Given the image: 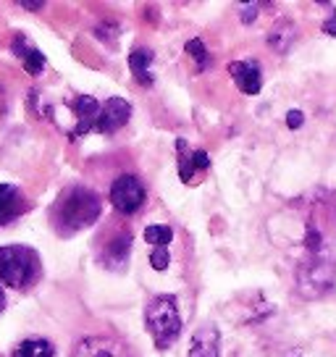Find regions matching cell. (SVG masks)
Segmentation results:
<instances>
[{
	"label": "cell",
	"instance_id": "12",
	"mask_svg": "<svg viewBox=\"0 0 336 357\" xmlns=\"http://www.w3.org/2000/svg\"><path fill=\"white\" fill-rule=\"evenodd\" d=\"M150 63H153V53L147 47H135L129 56V68L135 74L137 82H142L145 87L153 84V74H150Z\"/></svg>",
	"mask_w": 336,
	"mask_h": 357
},
{
	"label": "cell",
	"instance_id": "24",
	"mask_svg": "<svg viewBox=\"0 0 336 357\" xmlns=\"http://www.w3.org/2000/svg\"><path fill=\"white\" fill-rule=\"evenodd\" d=\"M6 307V294H3V289H0V310Z\"/></svg>",
	"mask_w": 336,
	"mask_h": 357
},
{
	"label": "cell",
	"instance_id": "6",
	"mask_svg": "<svg viewBox=\"0 0 336 357\" xmlns=\"http://www.w3.org/2000/svg\"><path fill=\"white\" fill-rule=\"evenodd\" d=\"M334 284V268L326 263H315L300 271V291L307 297H318L321 291H326Z\"/></svg>",
	"mask_w": 336,
	"mask_h": 357
},
{
	"label": "cell",
	"instance_id": "15",
	"mask_svg": "<svg viewBox=\"0 0 336 357\" xmlns=\"http://www.w3.org/2000/svg\"><path fill=\"white\" fill-rule=\"evenodd\" d=\"M176 150H179V176L181 181H192V176H194V163H192V153L187 150V142L184 139H179L176 142Z\"/></svg>",
	"mask_w": 336,
	"mask_h": 357
},
{
	"label": "cell",
	"instance_id": "20",
	"mask_svg": "<svg viewBox=\"0 0 336 357\" xmlns=\"http://www.w3.org/2000/svg\"><path fill=\"white\" fill-rule=\"evenodd\" d=\"M192 163H194V168H208L211 166L208 153H205V150H194V153H192Z\"/></svg>",
	"mask_w": 336,
	"mask_h": 357
},
{
	"label": "cell",
	"instance_id": "4",
	"mask_svg": "<svg viewBox=\"0 0 336 357\" xmlns=\"http://www.w3.org/2000/svg\"><path fill=\"white\" fill-rule=\"evenodd\" d=\"M111 202L113 208L123 215H132L142 208L145 202V187L137 176H119L111 187Z\"/></svg>",
	"mask_w": 336,
	"mask_h": 357
},
{
	"label": "cell",
	"instance_id": "13",
	"mask_svg": "<svg viewBox=\"0 0 336 357\" xmlns=\"http://www.w3.org/2000/svg\"><path fill=\"white\" fill-rule=\"evenodd\" d=\"M13 357H56V349L45 339H26L13 349Z\"/></svg>",
	"mask_w": 336,
	"mask_h": 357
},
{
	"label": "cell",
	"instance_id": "7",
	"mask_svg": "<svg viewBox=\"0 0 336 357\" xmlns=\"http://www.w3.org/2000/svg\"><path fill=\"white\" fill-rule=\"evenodd\" d=\"M71 357H129L116 339L108 336H87L82 339Z\"/></svg>",
	"mask_w": 336,
	"mask_h": 357
},
{
	"label": "cell",
	"instance_id": "8",
	"mask_svg": "<svg viewBox=\"0 0 336 357\" xmlns=\"http://www.w3.org/2000/svg\"><path fill=\"white\" fill-rule=\"evenodd\" d=\"M71 108L77 111V129H74V134L77 137H82V134H87L90 129H95L98 126V119H100V111L102 105L95 98H87V95H82V98H77V100L71 102Z\"/></svg>",
	"mask_w": 336,
	"mask_h": 357
},
{
	"label": "cell",
	"instance_id": "19",
	"mask_svg": "<svg viewBox=\"0 0 336 357\" xmlns=\"http://www.w3.org/2000/svg\"><path fill=\"white\" fill-rule=\"evenodd\" d=\"M258 11H260V3H250V6H245V8H242V13H239V16H242V22H245V24H250V22H255Z\"/></svg>",
	"mask_w": 336,
	"mask_h": 357
},
{
	"label": "cell",
	"instance_id": "21",
	"mask_svg": "<svg viewBox=\"0 0 336 357\" xmlns=\"http://www.w3.org/2000/svg\"><path fill=\"white\" fill-rule=\"evenodd\" d=\"M305 121V116L300 111H289L287 113V123H289V129H300Z\"/></svg>",
	"mask_w": 336,
	"mask_h": 357
},
{
	"label": "cell",
	"instance_id": "10",
	"mask_svg": "<svg viewBox=\"0 0 336 357\" xmlns=\"http://www.w3.org/2000/svg\"><path fill=\"white\" fill-rule=\"evenodd\" d=\"M218 349H221V336L213 326H205L192 339L190 357H218Z\"/></svg>",
	"mask_w": 336,
	"mask_h": 357
},
{
	"label": "cell",
	"instance_id": "1",
	"mask_svg": "<svg viewBox=\"0 0 336 357\" xmlns=\"http://www.w3.org/2000/svg\"><path fill=\"white\" fill-rule=\"evenodd\" d=\"M40 273V257L24 245L0 247V281L13 289L29 287Z\"/></svg>",
	"mask_w": 336,
	"mask_h": 357
},
{
	"label": "cell",
	"instance_id": "16",
	"mask_svg": "<svg viewBox=\"0 0 336 357\" xmlns=\"http://www.w3.org/2000/svg\"><path fill=\"white\" fill-rule=\"evenodd\" d=\"M22 61H24V68H26L32 77H34V74H40V71L45 68V56H43L40 50H34V47L22 58Z\"/></svg>",
	"mask_w": 336,
	"mask_h": 357
},
{
	"label": "cell",
	"instance_id": "2",
	"mask_svg": "<svg viewBox=\"0 0 336 357\" xmlns=\"http://www.w3.org/2000/svg\"><path fill=\"white\" fill-rule=\"evenodd\" d=\"M147 328L155 339L158 349H168L181 334V315L174 297H155L147 305Z\"/></svg>",
	"mask_w": 336,
	"mask_h": 357
},
{
	"label": "cell",
	"instance_id": "11",
	"mask_svg": "<svg viewBox=\"0 0 336 357\" xmlns=\"http://www.w3.org/2000/svg\"><path fill=\"white\" fill-rule=\"evenodd\" d=\"M22 195L11 184H0V223H8L22 213Z\"/></svg>",
	"mask_w": 336,
	"mask_h": 357
},
{
	"label": "cell",
	"instance_id": "14",
	"mask_svg": "<svg viewBox=\"0 0 336 357\" xmlns=\"http://www.w3.org/2000/svg\"><path fill=\"white\" fill-rule=\"evenodd\" d=\"M171 239H174V231H171L168 226H147L145 229V242L153 245V250H155V247L171 245Z\"/></svg>",
	"mask_w": 336,
	"mask_h": 357
},
{
	"label": "cell",
	"instance_id": "23",
	"mask_svg": "<svg viewBox=\"0 0 336 357\" xmlns=\"http://www.w3.org/2000/svg\"><path fill=\"white\" fill-rule=\"evenodd\" d=\"M323 32L334 34V37H336V22H334V19H331V22H326V24H323Z\"/></svg>",
	"mask_w": 336,
	"mask_h": 357
},
{
	"label": "cell",
	"instance_id": "22",
	"mask_svg": "<svg viewBox=\"0 0 336 357\" xmlns=\"http://www.w3.org/2000/svg\"><path fill=\"white\" fill-rule=\"evenodd\" d=\"M43 6H45V3H40V0H22V8H26V11H40V8H43Z\"/></svg>",
	"mask_w": 336,
	"mask_h": 357
},
{
	"label": "cell",
	"instance_id": "9",
	"mask_svg": "<svg viewBox=\"0 0 336 357\" xmlns=\"http://www.w3.org/2000/svg\"><path fill=\"white\" fill-rule=\"evenodd\" d=\"M229 74L234 77L236 87L247 92V95H258L260 87H263V77H260V68L255 63H229Z\"/></svg>",
	"mask_w": 336,
	"mask_h": 357
},
{
	"label": "cell",
	"instance_id": "5",
	"mask_svg": "<svg viewBox=\"0 0 336 357\" xmlns=\"http://www.w3.org/2000/svg\"><path fill=\"white\" fill-rule=\"evenodd\" d=\"M129 119H132V105L123 100V98H111V100L102 105L100 119H98L95 129L100 134H113L119 132Z\"/></svg>",
	"mask_w": 336,
	"mask_h": 357
},
{
	"label": "cell",
	"instance_id": "17",
	"mask_svg": "<svg viewBox=\"0 0 336 357\" xmlns=\"http://www.w3.org/2000/svg\"><path fill=\"white\" fill-rule=\"evenodd\" d=\"M168 263H171V257H168L166 247H155V250L150 252V266L155 268V271H166Z\"/></svg>",
	"mask_w": 336,
	"mask_h": 357
},
{
	"label": "cell",
	"instance_id": "3",
	"mask_svg": "<svg viewBox=\"0 0 336 357\" xmlns=\"http://www.w3.org/2000/svg\"><path fill=\"white\" fill-rule=\"evenodd\" d=\"M58 221L66 223L71 231H79L84 226H90L98 215H100V197L95 192L77 187V190H68L61 202H58Z\"/></svg>",
	"mask_w": 336,
	"mask_h": 357
},
{
	"label": "cell",
	"instance_id": "18",
	"mask_svg": "<svg viewBox=\"0 0 336 357\" xmlns=\"http://www.w3.org/2000/svg\"><path fill=\"white\" fill-rule=\"evenodd\" d=\"M187 53H190L194 61H200L202 66L208 63V50H205V45H202L200 40H190V43H187Z\"/></svg>",
	"mask_w": 336,
	"mask_h": 357
}]
</instances>
